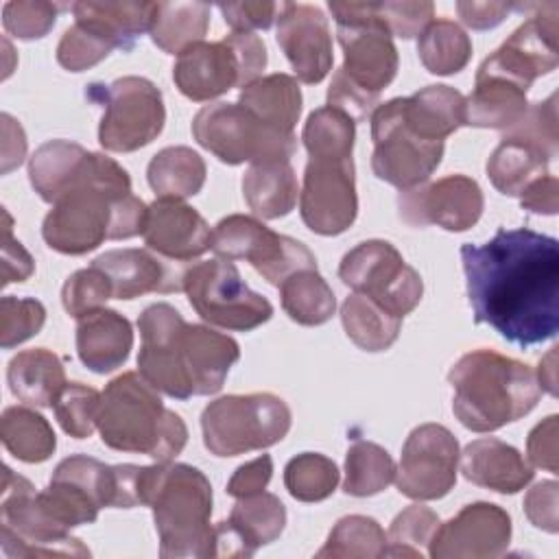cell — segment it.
Listing matches in <instances>:
<instances>
[{
  "label": "cell",
  "mask_w": 559,
  "mask_h": 559,
  "mask_svg": "<svg viewBox=\"0 0 559 559\" xmlns=\"http://www.w3.org/2000/svg\"><path fill=\"white\" fill-rule=\"evenodd\" d=\"M373 175L400 190L428 181L443 157V142L417 138L404 122V98L380 103L371 114Z\"/></svg>",
  "instance_id": "obj_14"
},
{
  "label": "cell",
  "mask_w": 559,
  "mask_h": 559,
  "mask_svg": "<svg viewBox=\"0 0 559 559\" xmlns=\"http://www.w3.org/2000/svg\"><path fill=\"white\" fill-rule=\"evenodd\" d=\"M210 249L221 260H247L273 286L297 271L317 269V260L304 242L277 234L247 214L221 218L212 229Z\"/></svg>",
  "instance_id": "obj_12"
},
{
  "label": "cell",
  "mask_w": 559,
  "mask_h": 559,
  "mask_svg": "<svg viewBox=\"0 0 559 559\" xmlns=\"http://www.w3.org/2000/svg\"><path fill=\"white\" fill-rule=\"evenodd\" d=\"M439 524H441L439 515L432 509H428L424 504L406 507L391 522V528L386 535L389 546H386L384 557L421 559L424 546L430 544Z\"/></svg>",
  "instance_id": "obj_47"
},
{
  "label": "cell",
  "mask_w": 559,
  "mask_h": 559,
  "mask_svg": "<svg viewBox=\"0 0 559 559\" xmlns=\"http://www.w3.org/2000/svg\"><path fill=\"white\" fill-rule=\"evenodd\" d=\"M378 96L360 85H356L341 68L332 74V83L328 87V107L338 109L354 122H365L371 118L373 109L378 107Z\"/></svg>",
  "instance_id": "obj_54"
},
{
  "label": "cell",
  "mask_w": 559,
  "mask_h": 559,
  "mask_svg": "<svg viewBox=\"0 0 559 559\" xmlns=\"http://www.w3.org/2000/svg\"><path fill=\"white\" fill-rule=\"evenodd\" d=\"M4 240H2V286L11 282H24L31 277L35 264L31 253L22 247L20 240L11 238V216L4 210Z\"/></svg>",
  "instance_id": "obj_60"
},
{
  "label": "cell",
  "mask_w": 559,
  "mask_h": 559,
  "mask_svg": "<svg viewBox=\"0 0 559 559\" xmlns=\"http://www.w3.org/2000/svg\"><path fill=\"white\" fill-rule=\"evenodd\" d=\"M286 526V509L275 493L238 498L227 520L214 526L216 557H251L260 546L275 542Z\"/></svg>",
  "instance_id": "obj_23"
},
{
  "label": "cell",
  "mask_w": 559,
  "mask_h": 559,
  "mask_svg": "<svg viewBox=\"0 0 559 559\" xmlns=\"http://www.w3.org/2000/svg\"><path fill=\"white\" fill-rule=\"evenodd\" d=\"M299 212L306 227L321 236H338L358 214L352 157L312 155L304 170Z\"/></svg>",
  "instance_id": "obj_17"
},
{
  "label": "cell",
  "mask_w": 559,
  "mask_h": 559,
  "mask_svg": "<svg viewBox=\"0 0 559 559\" xmlns=\"http://www.w3.org/2000/svg\"><path fill=\"white\" fill-rule=\"evenodd\" d=\"M238 103L273 129L293 133L301 116V90L295 76L275 72L240 90Z\"/></svg>",
  "instance_id": "obj_33"
},
{
  "label": "cell",
  "mask_w": 559,
  "mask_h": 559,
  "mask_svg": "<svg viewBox=\"0 0 559 559\" xmlns=\"http://www.w3.org/2000/svg\"><path fill=\"white\" fill-rule=\"evenodd\" d=\"M26 155V135L17 120L2 114V173L13 170Z\"/></svg>",
  "instance_id": "obj_63"
},
{
  "label": "cell",
  "mask_w": 559,
  "mask_h": 559,
  "mask_svg": "<svg viewBox=\"0 0 559 559\" xmlns=\"http://www.w3.org/2000/svg\"><path fill=\"white\" fill-rule=\"evenodd\" d=\"M142 345L138 354L140 373L162 393L175 400L192 397L190 384L181 369V332L183 317L170 304H151L138 319Z\"/></svg>",
  "instance_id": "obj_20"
},
{
  "label": "cell",
  "mask_w": 559,
  "mask_h": 559,
  "mask_svg": "<svg viewBox=\"0 0 559 559\" xmlns=\"http://www.w3.org/2000/svg\"><path fill=\"white\" fill-rule=\"evenodd\" d=\"M513 9L515 4L511 2H456L461 20L476 31L498 26Z\"/></svg>",
  "instance_id": "obj_62"
},
{
  "label": "cell",
  "mask_w": 559,
  "mask_h": 559,
  "mask_svg": "<svg viewBox=\"0 0 559 559\" xmlns=\"http://www.w3.org/2000/svg\"><path fill=\"white\" fill-rule=\"evenodd\" d=\"M223 20L236 33H251L258 28H269L277 17L275 2H227L218 4Z\"/></svg>",
  "instance_id": "obj_56"
},
{
  "label": "cell",
  "mask_w": 559,
  "mask_h": 559,
  "mask_svg": "<svg viewBox=\"0 0 559 559\" xmlns=\"http://www.w3.org/2000/svg\"><path fill=\"white\" fill-rule=\"evenodd\" d=\"M406 127L426 142H443L465 124V96L450 85H426L404 98Z\"/></svg>",
  "instance_id": "obj_29"
},
{
  "label": "cell",
  "mask_w": 559,
  "mask_h": 559,
  "mask_svg": "<svg viewBox=\"0 0 559 559\" xmlns=\"http://www.w3.org/2000/svg\"><path fill=\"white\" fill-rule=\"evenodd\" d=\"M205 448L216 456H236L280 443L290 430V408L273 393L225 395L201 413Z\"/></svg>",
  "instance_id": "obj_7"
},
{
  "label": "cell",
  "mask_w": 559,
  "mask_h": 559,
  "mask_svg": "<svg viewBox=\"0 0 559 559\" xmlns=\"http://www.w3.org/2000/svg\"><path fill=\"white\" fill-rule=\"evenodd\" d=\"M46 323V308L33 297L0 299V345L11 349L35 336Z\"/></svg>",
  "instance_id": "obj_51"
},
{
  "label": "cell",
  "mask_w": 559,
  "mask_h": 559,
  "mask_svg": "<svg viewBox=\"0 0 559 559\" xmlns=\"http://www.w3.org/2000/svg\"><path fill=\"white\" fill-rule=\"evenodd\" d=\"M133 347V330L127 317L98 308L76 319V352L81 362L94 373L118 369Z\"/></svg>",
  "instance_id": "obj_27"
},
{
  "label": "cell",
  "mask_w": 559,
  "mask_h": 559,
  "mask_svg": "<svg viewBox=\"0 0 559 559\" xmlns=\"http://www.w3.org/2000/svg\"><path fill=\"white\" fill-rule=\"evenodd\" d=\"M557 419H559L557 415H548L528 432V439H526L528 461L535 467H542L550 474H557V432H559Z\"/></svg>",
  "instance_id": "obj_57"
},
{
  "label": "cell",
  "mask_w": 559,
  "mask_h": 559,
  "mask_svg": "<svg viewBox=\"0 0 559 559\" xmlns=\"http://www.w3.org/2000/svg\"><path fill=\"white\" fill-rule=\"evenodd\" d=\"M205 162L190 146H166L153 155L146 179L157 199H188L205 183Z\"/></svg>",
  "instance_id": "obj_36"
},
{
  "label": "cell",
  "mask_w": 559,
  "mask_h": 559,
  "mask_svg": "<svg viewBox=\"0 0 559 559\" xmlns=\"http://www.w3.org/2000/svg\"><path fill=\"white\" fill-rule=\"evenodd\" d=\"M210 28V4L205 2H155L151 39L168 55H179L188 46L203 41Z\"/></svg>",
  "instance_id": "obj_37"
},
{
  "label": "cell",
  "mask_w": 559,
  "mask_h": 559,
  "mask_svg": "<svg viewBox=\"0 0 559 559\" xmlns=\"http://www.w3.org/2000/svg\"><path fill=\"white\" fill-rule=\"evenodd\" d=\"M467 299L474 323L531 347L559 330V245L528 227L498 229L483 245H463Z\"/></svg>",
  "instance_id": "obj_1"
},
{
  "label": "cell",
  "mask_w": 559,
  "mask_h": 559,
  "mask_svg": "<svg viewBox=\"0 0 559 559\" xmlns=\"http://www.w3.org/2000/svg\"><path fill=\"white\" fill-rule=\"evenodd\" d=\"M395 480V463L391 454L373 441H354L345 456L343 489L349 496L367 498L386 489Z\"/></svg>",
  "instance_id": "obj_43"
},
{
  "label": "cell",
  "mask_w": 559,
  "mask_h": 559,
  "mask_svg": "<svg viewBox=\"0 0 559 559\" xmlns=\"http://www.w3.org/2000/svg\"><path fill=\"white\" fill-rule=\"evenodd\" d=\"M164 559L216 557L212 485L205 474L186 463H159L151 504Z\"/></svg>",
  "instance_id": "obj_5"
},
{
  "label": "cell",
  "mask_w": 559,
  "mask_h": 559,
  "mask_svg": "<svg viewBox=\"0 0 559 559\" xmlns=\"http://www.w3.org/2000/svg\"><path fill=\"white\" fill-rule=\"evenodd\" d=\"M183 290L201 319L225 330L249 332L273 314L271 301L251 290L229 260H205L188 266Z\"/></svg>",
  "instance_id": "obj_11"
},
{
  "label": "cell",
  "mask_w": 559,
  "mask_h": 559,
  "mask_svg": "<svg viewBox=\"0 0 559 559\" xmlns=\"http://www.w3.org/2000/svg\"><path fill=\"white\" fill-rule=\"evenodd\" d=\"M179 354L192 395H212L223 389L231 365L240 358V347L231 336L207 325L186 323Z\"/></svg>",
  "instance_id": "obj_26"
},
{
  "label": "cell",
  "mask_w": 559,
  "mask_h": 559,
  "mask_svg": "<svg viewBox=\"0 0 559 559\" xmlns=\"http://www.w3.org/2000/svg\"><path fill=\"white\" fill-rule=\"evenodd\" d=\"M194 140L223 164L290 162L297 148L295 133L269 127L240 103H212L192 120Z\"/></svg>",
  "instance_id": "obj_8"
},
{
  "label": "cell",
  "mask_w": 559,
  "mask_h": 559,
  "mask_svg": "<svg viewBox=\"0 0 559 559\" xmlns=\"http://www.w3.org/2000/svg\"><path fill=\"white\" fill-rule=\"evenodd\" d=\"M92 266L100 269L116 299H135L146 293L183 290V273L188 266L175 264L148 249H111L94 258Z\"/></svg>",
  "instance_id": "obj_24"
},
{
  "label": "cell",
  "mask_w": 559,
  "mask_h": 559,
  "mask_svg": "<svg viewBox=\"0 0 559 559\" xmlns=\"http://www.w3.org/2000/svg\"><path fill=\"white\" fill-rule=\"evenodd\" d=\"M266 68V46L253 33L231 31L221 41H197L177 55L173 81L183 96L203 103L231 87H247Z\"/></svg>",
  "instance_id": "obj_6"
},
{
  "label": "cell",
  "mask_w": 559,
  "mask_h": 559,
  "mask_svg": "<svg viewBox=\"0 0 559 559\" xmlns=\"http://www.w3.org/2000/svg\"><path fill=\"white\" fill-rule=\"evenodd\" d=\"M338 277L400 319L415 310L424 293L419 273L386 240H365L349 249L341 260Z\"/></svg>",
  "instance_id": "obj_13"
},
{
  "label": "cell",
  "mask_w": 559,
  "mask_h": 559,
  "mask_svg": "<svg viewBox=\"0 0 559 559\" xmlns=\"http://www.w3.org/2000/svg\"><path fill=\"white\" fill-rule=\"evenodd\" d=\"M520 205L533 214L552 216L559 210V181L555 175L537 177L520 194Z\"/></svg>",
  "instance_id": "obj_61"
},
{
  "label": "cell",
  "mask_w": 559,
  "mask_h": 559,
  "mask_svg": "<svg viewBox=\"0 0 559 559\" xmlns=\"http://www.w3.org/2000/svg\"><path fill=\"white\" fill-rule=\"evenodd\" d=\"M338 485V467L319 452L293 456L284 467V487L295 500L321 502L334 493Z\"/></svg>",
  "instance_id": "obj_45"
},
{
  "label": "cell",
  "mask_w": 559,
  "mask_h": 559,
  "mask_svg": "<svg viewBox=\"0 0 559 559\" xmlns=\"http://www.w3.org/2000/svg\"><path fill=\"white\" fill-rule=\"evenodd\" d=\"M528 9L535 13L528 15V20L522 22L478 68V74L502 76L526 92L537 76L552 72L559 63V4H528Z\"/></svg>",
  "instance_id": "obj_16"
},
{
  "label": "cell",
  "mask_w": 559,
  "mask_h": 559,
  "mask_svg": "<svg viewBox=\"0 0 559 559\" xmlns=\"http://www.w3.org/2000/svg\"><path fill=\"white\" fill-rule=\"evenodd\" d=\"M74 22L87 24L116 48L131 50L135 39L151 28L155 2H76Z\"/></svg>",
  "instance_id": "obj_34"
},
{
  "label": "cell",
  "mask_w": 559,
  "mask_h": 559,
  "mask_svg": "<svg viewBox=\"0 0 559 559\" xmlns=\"http://www.w3.org/2000/svg\"><path fill=\"white\" fill-rule=\"evenodd\" d=\"M308 155H334L352 157L356 140V122L332 107L314 109L301 131Z\"/></svg>",
  "instance_id": "obj_46"
},
{
  "label": "cell",
  "mask_w": 559,
  "mask_h": 559,
  "mask_svg": "<svg viewBox=\"0 0 559 559\" xmlns=\"http://www.w3.org/2000/svg\"><path fill=\"white\" fill-rule=\"evenodd\" d=\"M483 190L465 175H448L432 183L402 190L397 197L400 218L413 227L439 225L448 231H465L483 214Z\"/></svg>",
  "instance_id": "obj_19"
},
{
  "label": "cell",
  "mask_w": 559,
  "mask_h": 559,
  "mask_svg": "<svg viewBox=\"0 0 559 559\" xmlns=\"http://www.w3.org/2000/svg\"><path fill=\"white\" fill-rule=\"evenodd\" d=\"M502 138L524 142L542 151L548 159L557 155L559 131H557V94L552 92L546 100L526 107L524 116L504 131Z\"/></svg>",
  "instance_id": "obj_48"
},
{
  "label": "cell",
  "mask_w": 559,
  "mask_h": 559,
  "mask_svg": "<svg viewBox=\"0 0 559 559\" xmlns=\"http://www.w3.org/2000/svg\"><path fill=\"white\" fill-rule=\"evenodd\" d=\"M7 380L20 402L37 408L52 406L68 384L61 358L46 347L24 349L13 356L7 367Z\"/></svg>",
  "instance_id": "obj_30"
},
{
  "label": "cell",
  "mask_w": 559,
  "mask_h": 559,
  "mask_svg": "<svg viewBox=\"0 0 559 559\" xmlns=\"http://www.w3.org/2000/svg\"><path fill=\"white\" fill-rule=\"evenodd\" d=\"M452 411L474 432H491L528 415L542 395L535 371L493 349L463 354L450 369Z\"/></svg>",
  "instance_id": "obj_2"
},
{
  "label": "cell",
  "mask_w": 559,
  "mask_h": 559,
  "mask_svg": "<svg viewBox=\"0 0 559 559\" xmlns=\"http://www.w3.org/2000/svg\"><path fill=\"white\" fill-rule=\"evenodd\" d=\"M509 513L493 502H472L437 526L428 555L432 559H493L509 548Z\"/></svg>",
  "instance_id": "obj_21"
},
{
  "label": "cell",
  "mask_w": 559,
  "mask_h": 559,
  "mask_svg": "<svg viewBox=\"0 0 559 559\" xmlns=\"http://www.w3.org/2000/svg\"><path fill=\"white\" fill-rule=\"evenodd\" d=\"M550 159L518 140L502 138L487 159V175L493 188L507 197H520L528 183L544 177Z\"/></svg>",
  "instance_id": "obj_38"
},
{
  "label": "cell",
  "mask_w": 559,
  "mask_h": 559,
  "mask_svg": "<svg viewBox=\"0 0 559 559\" xmlns=\"http://www.w3.org/2000/svg\"><path fill=\"white\" fill-rule=\"evenodd\" d=\"M526 90L491 74L476 72L474 92L465 98V124L480 129H509L526 111Z\"/></svg>",
  "instance_id": "obj_32"
},
{
  "label": "cell",
  "mask_w": 559,
  "mask_h": 559,
  "mask_svg": "<svg viewBox=\"0 0 559 559\" xmlns=\"http://www.w3.org/2000/svg\"><path fill=\"white\" fill-rule=\"evenodd\" d=\"M59 9L46 0H11L2 9V24L17 39H39L55 26Z\"/></svg>",
  "instance_id": "obj_53"
},
{
  "label": "cell",
  "mask_w": 559,
  "mask_h": 559,
  "mask_svg": "<svg viewBox=\"0 0 559 559\" xmlns=\"http://www.w3.org/2000/svg\"><path fill=\"white\" fill-rule=\"evenodd\" d=\"M459 441L441 424H421L404 441L395 485L413 500L443 498L456 483Z\"/></svg>",
  "instance_id": "obj_18"
},
{
  "label": "cell",
  "mask_w": 559,
  "mask_h": 559,
  "mask_svg": "<svg viewBox=\"0 0 559 559\" xmlns=\"http://www.w3.org/2000/svg\"><path fill=\"white\" fill-rule=\"evenodd\" d=\"M100 393L81 382H68L57 395L52 408L63 432L74 439H85L96 428Z\"/></svg>",
  "instance_id": "obj_49"
},
{
  "label": "cell",
  "mask_w": 559,
  "mask_h": 559,
  "mask_svg": "<svg viewBox=\"0 0 559 559\" xmlns=\"http://www.w3.org/2000/svg\"><path fill=\"white\" fill-rule=\"evenodd\" d=\"M524 513L533 526L546 533H557V483L542 480L528 489L524 498Z\"/></svg>",
  "instance_id": "obj_58"
},
{
  "label": "cell",
  "mask_w": 559,
  "mask_h": 559,
  "mask_svg": "<svg viewBox=\"0 0 559 559\" xmlns=\"http://www.w3.org/2000/svg\"><path fill=\"white\" fill-rule=\"evenodd\" d=\"M131 194L129 173L111 157L92 153L87 168L46 214L41 236L46 245L66 255H83L111 238L114 214L120 199Z\"/></svg>",
  "instance_id": "obj_4"
},
{
  "label": "cell",
  "mask_w": 559,
  "mask_h": 559,
  "mask_svg": "<svg viewBox=\"0 0 559 559\" xmlns=\"http://www.w3.org/2000/svg\"><path fill=\"white\" fill-rule=\"evenodd\" d=\"M277 288L284 312L299 325H321L336 310L334 293L317 269L297 271Z\"/></svg>",
  "instance_id": "obj_41"
},
{
  "label": "cell",
  "mask_w": 559,
  "mask_h": 559,
  "mask_svg": "<svg viewBox=\"0 0 559 559\" xmlns=\"http://www.w3.org/2000/svg\"><path fill=\"white\" fill-rule=\"evenodd\" d=\"M419 61L432 74H456L472 57L469 35L452 20H432L417 41Z\"/></svg>",
  "instance_id": "obj_42"
},
{
  "label": "cell",
  "mask_w": 559,
  "mask_h": 559,
  "mask_svg": "<svg viewBox=\"0 0 559 559\" xmlns=\"http://www.w3.org/2000/svg\"><path fill=\"white\" fill-rule=\"evenodd\" d=\"M98 142L114 153H131L151 144L164 129L162 92L144 76H122L103 90Z\"/></svg>",
  "instance_id": "obj_15"
},
{
  "label": "cell",
  "mask_w": 559,
  "mask_h": 559,
  "mask_svg": "<svg viewBox=\"0 0 559 559\" xmlns=\"http://www.w3.org/2000/svg\"><path fill=\"white\" fill-rule=\"evenodd\" d=\"M144 242L173 262H188L210 249L212 231L205 218L179 199H155L144 223Z\"/></svg>",
  "instance_id": "obj_25"
},
{
  "label": "cell",
  "mask_w": 559,
  "mask_h": 559,
  "mask_svg": "<svg viewBox=\"0 0 559 559\" xmlns=\"http://www.w3.org/2000/svg\"><path fill=\"white\" fill-rule=\"evenodd\" d=\"M92 153L76 142L48 140L28 162V179L39 199L55 203L83 175Z\"/></svg>",
  "instance_id": "obj_31"
},
{
  "label": "cell",
  "mask_w": 559,
  "mask_h": 559,
  "mask_svg": "<svg viewBox=\"0 0 559 559\" xmlns=\"http://www.w3.org/2000/svg\"><path fill=\"white\" fill-rule=\"evenodd\" d=\"M341 321L349 341L365 352L389 349L397 341L402 328L400 317H393L360 293H352L343 301Z\"/></svg>",
  "instance_id": "obj_39"
},
{
  "label": "cell",
  "mask_w": 559,
  "mask_h": 559,
  "mask_svg": "<svg viewBox=\"0 0 559 559\" xmlns=\"http://www.w3.org/2000/svg\"><path fill=\"white\" fill-rule=\"evenodd\" d=\"M273 474V459L269 454H260L258 459L240 465L227 483V493L234 498H245L264 491Z\"/></svg>",
  "instance_id": "obj_59"
},
{
  "label": "cell",
  "mask_w": 559,
  "mask_h": 559,
  "mask_svg": "<svg viewBox=\"0 0 559 559\" xmlns=\"http://www.w3.org/2000/svg\"><path fill=\"white\" fill-rule=\"evenodd\" d=\"M116 46L87 24L74 22L57 44V61L70 72H83L103 61Z\"/></svg>",
  "instance_id": "obj_50"
},
{
  "label": "cell",
  "mask_w": 559,
  "mask_h": 559,
  "mask_svg": "<svg viewBox=\"0 0 559 559\" xmlns=\"http://www.w3.org/2000/svg\"><path fill=\"white\" fill-rule=\"evenodd\" d=\"M343 48L341 70L362 90L380 94L397 74V48L378 2H330Z\"/></svg>",
  "instance_id": "obj_10"
},
{
  "label": "cell",
  "mask_w": 559,
  "mask_h": 559,
  "mask_svg": "<svg viewBox=\"0 0 559 559\" xmlns=\"http://www.w3.org/2000/svg\"><path fill=\"white\" fill-rule=\"evenodd\" d=\"M277 44L304 83H321L334 61L325 13L312 4L284 2L277 17Z\"/></svg>",
  "instance_id": "obj_22"
},
{
  "label": "cell",
  "mask_w": 559,
  "mask_h": 559,
  "mask_svg": "<svg viewBox=\"0 0 559 559\" xmlns=\"http://www.w3.org/2000/svg\"><path fill=\"white\" fill-rule=\"evenodd\" d=\"M0 437L4 448L24 463H41L50 459L57 448V439L48 419L28 406L4 408Z\"/></svg>",
  "instance_id": "obj_40"
},
{
  "label": "cell",
  "mask_w": 559,
  "mask_h": 559,
  "mask_svg": "<svg viewBox=\"0 0 559 559\" xmlns=\"http://www.w3.org/2000/svg\"><path fill=\"white\" fill-rule=\"evenodd\" d=\"M242 194L253 214L262 218L286 216L299 194L290 162L251 164L242 177Z\"/></svg>",
  "instance_id": "obj_35"
},
{
  "label": "cell",
  "mask_w": 559,
  "mask_h": 559,
  "mask_svg": "<svg viewBox=\"0 0 559 559\" xmlns=\"http://www.w3.org/2000/svg\"><path fill=\"white\" fill-rule=\"evenodd\" d=\"M378 13L386 24L391 35L402 39H411L421 35V31L435 17V4L419 0V2H378Z\"/></svg>",
  "instance_id": "obj_55"
},
{
  "label": "cell",
  "mask_w": 559,
  "mask_h": 559,
  "mask_svg": "<svg viewBox=\"0 0 559 559\" xmlns=\"http://www.w3.org/2000/svg\"><path fill=\"white\" fill-rule=\"evenodd\" d=\"M111 297H114V293H111V284H109L107 275L96 266L74 271L61 288L63 308L74 319H79L92 310H98Z\"/></svg>",
  "instance_id": "obj_52"
},
{
  "label": "cell",
  "mask_w": 559,
  "mask_h": 559,
  "mask_svg": "<svg viewBox=\"0 0 559 559\" xmlns=\"http://www.w3.org/2000/svg\"><path fill=\"white\" fill-rule=\"evenodd\" d=\"M386 552V535L382 526L367 515L341 518L328 535L317 557L330 559H378Z\"/></svg>",
  "instance_id": "obj_44"
},
{
  "label": "cell",
  "mask_w": 559,
  "mask_h": 559,
  "mask_svg": "<svg viewBox=\"0 0 559 559\" xmlns=\"http://www.w3.org/2000/svg\"><path fill=\"white\" fill-rule=\"evenodd\" d=\"M537 382L539 389L557 395V347H552L542 360H539V369H537Z\"/></svg>",
  "instance_id": "obj_64"
},
{
  "label": "cell",
  "mask_w": 559,
  "mask_h": 559,
  "mask_svg": "<svg viewBox=\"0 0 559 559\" xmlns=\"http://www.w3.org/2000/svg\"><path fill=\"white\" fill-rule=\"evenodd\" d=\"M96 428L107 448L146 454L157 463L173 461L188 441L183 419L164 406L159 391L140 371H124L105 386Z\"/></svg>",
  "instance_id": "obj_3"
},
{
  "label": "cell",
  "mask_w": 559,
  "mask_h": 559,
  "mask_svg": "<svg viewBox=\"0 0 559 559\" xmlns=\"http://www.w3.org/2000/svg\"><path fill=\"white\" fill-rule=\"evenodd\" d=\"M0 546L11 559L90 557V548L61 528L37 502L35 487L11 467L2 474Z\"/></svg>",
  "instance_id": "obj_9"
},
{
  "label": "cell",
  "mask_w": 559,
  "mask_h": 559,
  "mask_svg": "<svg viewBox=\"0 0 559 559\" xmlns=\"http://www.w3.org/2000/svg\"><path fill=\"white\" fill-rule=\"evenodd\" d=\"M459 459L467 480L498 493H515L524 489L535 474L513 445L493 437L467 443Z\"/></svg>",
  "instance_id": "obj_28"
}]
</instances>
